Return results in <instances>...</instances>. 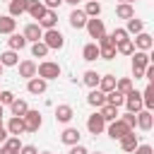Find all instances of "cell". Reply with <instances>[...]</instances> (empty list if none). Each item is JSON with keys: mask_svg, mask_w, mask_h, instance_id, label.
I'll return each instance as SVG.
<instances>
[{"mask_svg": "<svg viewBox=\"0 0 154 154\" xmlns=\"http://www.w3.org/2000/svg\"><path fill=\"white\" fill-rule=\"evenodd\" d=\"M149 63H152V58H149L147 51H132V77L135 79L144 77V67Z\"/></svg>", "mask_w": 154, "mask_h": 154, "instance_id": "cell-1", "label": "cell"}, {"mask_svg": "<svg viewBox=\"0 0 154 154\" xmlns=\"http://www.w3.org/2000/svg\"><path fill=\"white\" fill-rule=\"evenodd\" d=\"M60 72H63V70H60V65H58V63H53V60H43L41 65H36V75H38V77H43L46 82H48V79H58V77H60Z\"/></svg>", "mask_w": 154, "mask_h": 154, "instance_id": "cell-2", "label": "cell"}, {"mask_svg": "<svg viewBox=\"0 0 154 154\" xmlns=\"http://www.w3.org/2000/svg\"><path fill=\"white\" fill-rule=\"evenodd\" d=\"M41 41H43L51 51H60V48L65 46V36H63L58 29H46L43 36H41Z\"/></svg>", "mask_w": 154, "mask_h": 154, "instance_id": "cell-3", "label": "cell"}, {"mask_svg": "<svg viewBox=\"0 0 154 154\" xmlns=\"http://www.w3.org/2000/svg\"><path fill=\"white\" fill-rule=\"evenodd\" d=\"M96 46H99V58H103V60H113L116 58V43H113V38L108 36V34H103L99 41H96Z\"/></svg>", "mask_w": 154, "mask_h": 154, "instance_id": "cell-4", "label": "cell"}, {"mask_svg": "<svg viewBox=\"0 0 154 154\" xmlns=\"http://www.w3.org/2000/svg\"><path fill=\"white\" fill-rule=\"evenodd\" d=\"M22 120H24V128H26V132H38V128L43 125V118H41V113L38 111H26L24 116H22Z\"/></svg>", "mask_w": 154, "mask_h": 154, "instance_id": "cell-5", "label": "cell"}, {"mask_svg": "<svg viewBox=\"0 0 154 154\" xmlns=\"http://www.w3.org/2000/svg\"><path fill=\"white\" fill-rule=\"evenodd\" d=\"M106 132H108V137H111V140H120L123 135H128V132H132V130L128 128V123H123L120 118H116V120H111V123H108Z\"/></svg>", "mask_w": 154, "mask_h": 154, "instance_id": "cell-6", "label": "cell"}, {"mask_svg": "<svg viewBox=\"0 0 154 154\" xmlns=\"http://www.w3.org/2000/svg\"><path fill=\"white\" fill-rule=\"evenodd\" d=\"M84 29L89 31V36L91 38H101L103 34H106V26H103V19H99V17H91V19H87V24H84Z\"/></svg>", "mask_w": 154, "mask_h": 154, "instance_id": "cell-7", "label": "cell"}, {"mask_svg": "<svg viewBox=\"0 0 154 154\" xmlns=\"http://www.w3.org/2000/svg\"><path fill=\"white\" fill-rule=\"evenodd\" d=\"M125 106H128V111L130 113H137V111H142L144 108V103H142V94L140 91H135V89H130L128 94H125V101H123Z\"/></svg>", "mask_w": 154, "mask_h": 154, "instance_id": "cell-8", "label": "cell"}, {"mask_svg": "<svg viewBox=\"0 0 154 154\" xmlns=\"http://www.w3.org/2000/svg\"><path fill=\"white\" fill-rule=\"evenodd\" d=\"M87 130L91 132V135H101L103 130H106V120L101 118V113L96 111V113H91L89 118H87Z\"/></svg>", "mask_w": 154, "mask_h": 154, "instance_id": "cell-9", "label": "cell"}, {"mask_svg": "<svg viewBox=\"0 0 154 154\" xmlns=\"http://www.w3.org/2000/svg\"><path fill=\"white\" fill-rule=\"evenodd\" d=\"M135 118H137V128H140V130H152V125H154V116H152V111L142 108V111L135 113Z\"/></svg>", "mask_w": 154, "mask_h": 154, "instance_id": "cell-10", "label": "cell"}, {"mask_svg": "<svg viewBox=\"0 0 154 154\" xmlns=\"http://www.w3.org/2000/svg\"><path fill=\"white\" fill-rule=\"evenodd\" d=\"M46 89H48V82H46L43 77H31V79L26 82V91H29V94H36V96H38V94H43Z\"/></svg>", "mask_w": 154, "mask_h": 154, "instance_id": "cell-11", "label": "cell"}, {"mask_svg": "<svg viewBox=\"0 0 154 154\" xmlns=\"http://www.w3.org/2000/svg\"><path fill=\"white\" fill-rule=\"evenodd\" d=\"M79 130L77 128H65L63 132H60V142L63 144H67V147H72V144H79Z\"/></svg>", "mask_w": 154, "mask_h": 154, "instance_id": "cell-12", "label": "cell"}, {"mask_svg": "<svg viewBox=\"0 0 154 154\" xmlns=\"http://www.w3.org/2000/svg\"><path fill=\"white\" fill-rule=\"evenodd\" d=\"M67 19H70V26H72V29H84V24H87L89 17L84 14V10H77V7H75V10L70 12Z\"/></svg>", "mask_w": 154, "mask_h": 154, "instance_id": "cell-13", "label": "cell"}, {"mask_svg": "<svg viewBox=\"0 0 154 154\" xmlns=\"http://www.w3.org/2000/svg\"><path fill=\"white\" fill-rule=\"evenodd\" d=\"M132 43H135V48H137V51H147V53H149V48L154 46L152 36H149L147 31H140V34H135V41H132Z\"/></svg>", "mask_w": 154, "mask_h": 154, "instance_id": "cell-14", "label": "cell"}, {"mask_svg": "<svg viewBox=\"0 0 154 154\" xmlns=\"http://www.w3.org/2000/svg\"><path fill=\"white\" fill-rule=\"evenodd\" d=\"M19 149H22L19 137H7V140L0 144V154H19Z\"/></svg>", "mask_w": 154, "mask_h": 154, "instance_id": "cell-15", "label": "cell"}, {"mask_svg": "<svg viewBox=\"0 0 154 154\" xmlns=\"http://www.w3.org/2000/svg\"><path fill=\"white\" fill-rule=\"evenodd\" d=\"M55 24H58V12L55 10H46L43 17L38 19V26L41 29H55Z\"/></svg>", "mask_w": 154, "mask_h": 154, "instance_id": "cell-16", "label": "cell"}, {"mask_svg": "<svg viewBox=\"0 0 154 154\" xmlns=\"http://www.w3.org/2000/svg\"><path fill=\"white\" fill-rule=\"evenodd\" d=\"M87 103H89V106H94V108H101V106L106 103V94H103L101 89H96V87H94V89L87 94Z\"/></svg>", "mask_w": 154, "mask_h": 154, "instance_id": "cell-17", "label": "cell"}, {"mask_svg": "<svg viewBox=\"0 0 154 154\" xmlns=\"http://www.w3.org/2000/svg\"><path fill=\"white\" fill-rule=\"evenodd\" d=\"M72 116H75V108L67 106V103H60V106L55 108V120H58V123H70Z\"/></svg>", "mask_w": 154, "mask_h": 154, "instance_id": "cell-18", "label": "cell"}, {"mask_svg": "<svg viewBox=\"0 0 154 154\" xmlns=\"http://www.w3.org/2000/svg\"><path fill=\"white\" fill-rule=\"evenodd\" d=\"M26 12L31 14V19H41L46 12V5L41 0H26Z\"/></svg>", "mask_w": 154, "mask_h": 154, "instance_id": "cell-19", "label": "cell"}, {"mask_svg": "<svg viewBox=\"0 0 154 154\" xmlns=\"http://www.w3.org/2000/svg\"><path fill=\"white\" fill-rule=\"evenodd\" d=\"M22 34H24V38H26V41H31V43H34V41H41V36H43V29H41L38 24H26Z\"/></svg>", "mask_w": 154, "mask_h": 154, "instance_id": "cell-20", "label": "cell"}, {"mask_svg": "<svg viewBox=\"0 0 154 154\" xmlns=\"http://www.w3.org/2000/svg\"><path fill=\"white\" fill-rule=\"evenodd\" d=\"M17 65H19V77H24V79L36 77V63H34V60H22V63H17Z\"/></svg>", "mask_w": 154, "mask_h": 154, "instance_id": "cell-21", "label": "cell"}, {"mask_svg": "<svg viewBox=\"0 0 154 154\" xmlns=\"http://www.w3.org/2000/svg\"><path fill=\"white\" fill-rule=\"evenodd\" d=\"M137 144H140V140H137V135H135V130L120 137V149H123V152H132V149H135Z\"/></svg>", "mask_w": 154, "mask_h": 154, "instance_id": "cell-22", "label": "cell"}, {"mask_svg": "<svg viewBox=\"0 0 154 154\" xmlns=\"http://www.w3.org/2000/svg\"><path fill=\"white\" fill-rule=\"evenodd\" d=\"M26 43H29V41L24 38V34H14V31H12V34H10V38H7V46H10V51H22Z\"/></svg>", "mask_w": 154, "mask_h": 154, "instance_id": "cell-23", "label": "cell"}, {"mask_svg": "<svg viewBox=\"0 0 154 154\" xmlns=\"http://www.w3.org/2000/svg\"><path fill=\"white\" fill-rule=\"evenodd\" d=\"M7 132H10V135H22V132H26L24 120H22L19 116H12V118H10V123H7Z\"/></svg>", "mask_w": 154, "mask_h": 154, "instance_id": "cell-24", "label": "cell"}, {"mask_svg": "<svg viewBox=\"0 0 154 154\" xmlns=\"http://www.w3.org/2000/svg\"><path fill=\"white\" fill-rule=\"evenodd\" d=\"M17 29V19L10 14H0V34H12Z\"/></svg>", "mask_w": 154, "mask_h": 154, "instance_id": "cell-25", "label": "cell"}, {"mask_svg": "<svg viewBox=\"0 0 154 154\" xmlns=\"http://www.w3.org/2000/svg\"><path fill=\"white\" fill-rule=\"evenodd\" d=\"M17 63H19L17 51H5V53H0V65H2V67H14Z\"/></svg>", "mask_w": 154, "mask_h": 154, "instance_id": "cell-26", "label": "cell"}, {"mask_svg": "<svg viewBox=\"0 0 154 154\" xmlns=\"http://www.w3.org/2000/svg\"><path fill=\"white\" fill-rule=\"evenodd\" d=\"M96 89H101L103 94H108L111 89H116V75H101L99 77V87Z\"/></svg>", "mask_w": 154, "mask_h": 154, "instance_id": "cell-27", "label": "cell"}, {"mask_svg": "<svg viewBox=\"0 0 154 154\" xmlns=\"http://www.w3.org/2000/svg\"><path fill=\"white\" fill-rule=\"evenodd\" d=\"M116 17H120V19H130V17H135V7H132V2H120V5L116 7Z\"/></svg>", "mask_w": 154, "mask_h": 154, "instance_id": "cell-28", "label": "cell"}, {"mask_svg": "<svg viewBox=\"0 0 154 154\" xmlns=\"http://www.w3.org/2000/svg\"><path fill=\"white\" fill-rule=\"evenodd\" d=\"M99 113H101V118H103L106 123H111V120H116V118H118V106H111V103H103V106L99 108Z\"/></svg>", "mask_w": 154, "mask_h": 154, "instance_id": "cell-29", "label": "cell"}, {"mask_svg": "<svg viewBox=\"0 0 154 154\" xmlns=\"http://www.w3.org/2000/svg\"><path fill=\"white\" fill-rule=\"evenodd\" d=\"M82 58H84L87 63H94V60L99 58V46H96V43H87V46L82 48Z\"/></svg>", "mask_w": 154, "mask_h": 154, "instance_id": "cell-30", "label": "cell"}, {"mask_svg": "<svg viewBox=\"0 0 154 154\" xmlns=\"http://www.w3.org/2000/svg\"><path fill=\"white\" fill-rule=\"evenodd\" d=\"M142 103H144L147 111L154 108V87H152V82H149V84L144 87V91H142Z\"/></svg>", "mask_w": 154, "mask_h": 154, "instance_id": "cell-31", "label": "cell"}, {"mask_svg": "<svg viewBox=\"0 0 154 154\" xmlns=\"http://www.w3.org/2000/svg\"><path fill=\"white\" fill-rule=\"evenodd\" d=\"M99 77H101V75H99L96 70H87V72L82 75V82H84L89 89H94V87H99Z\"/></svg>", "mask_w": 154, "mask_h": 154, "instance_id": "cell-32", "label": "cell"}, {"mask_svg": "<svg viewBox=\"0 0 154 154\" xmlns=\"http://www.w3.org/2000/svg\"><path fill=\"white\" fill-rule=\"evenodd\" d=\"M10 111H12V116H19V118H22V116L29 111V106H26L24 99H14V101L10 103Z\"/></svg>", "mask_w": 154, "mask_h": 154, "instance_id": "cell-33", "label": "cell"}, {"mask_svg": "<svg viewBox=\"0 0 154 154\" xmlns=\"http://www.w3.org/2000/svg\"><path fill=\"white\" fill-rule=\"evenodd\" d=\"M26 12V0H10V17H19Z\"/></svg>", "mask_w": 154, "mask_h": 154, "instance_id": "cell-34", "label": "cell"}, {"mask_svg": "<svg viewBox=\"0 0 154 154\" xmlns=\"http://www.w3.org/2000/svg\"><path fill=\"white\" fill-rule=\"evenodd\" d=\"M48 51H51V48H48L43 41H34V43H31V55H34V58H46Z\"/></svg>", "mask_w": 154, "mask_h": 154, "instance_id": "cell-35", "label": "cell"}, {"mask_svg": "<svg viewBox=\"0 0 154 154\" xmlns=\"http://www.w3.org/2000/svg\"><path fill=\"white\" fill-rule=\"evenodd\" d=\"M123 101H125V94H120L118 89H111L106 94V103H111V106H123Z\"/></svg>", "mask_w": 154, "mask_h": 154, "instance_id": "cell-36", "label": "cell"}, {"mask_svg": "<svg viewBox=\"0 0 154 154\" xmlns=\"http://www.w3.org/2000/svg\"><path fill=\"white\" fill-rule=\"evenodd\" d=\"M128 34H140V31H144V22L142 19H137V17H130L128 19V29H125Z\"/></svg>", "mask_w": 154, "mask_h": 154, "instance_id": "cell-37", "label": "cell"}, {"mask_svg": "<svg viewBox=\"0 0 154 154\" xmlns=\"http://www.w3.org/2000/svg\"><path fill=\"white\" fill-rule=\"evenodd\" d=\"M84 14H87V17H99V14H101V2H99V0H89L87 7H84Z\"/></svg>", "mask_w": 154, "mask_h": 154, "instance_id": "cell-38", "label": "cell"}, {"mask_svg": "<svg viewBox=\"0 0 154 154\" xmlns=\"http://www.w3.org/2000/svg\"><path fill=\"white\" fill-rule=\"evenodd\" d=\"M116 89H118L120 94H128V91L132 89V79H130V77H120V79H116Z\"/></svg>", "mask_w": 154, "mask_h": 154, "instance_id": "cell-39", "label": "cell"}, {"mask_svg": "<svg viewBox=\"0 0 154 154\" xmlns=\"http://www.w3.org/2000/svg\"><path fill=\"white\" fill-rule=\"evenodd\" d=\"M116 51L120 53V55H132V51H135V43L128 38V41H123V43H118L116 46Z\"/></svg>", "mask_w": 154, "mask_h": 154, "instance_id": "cell-40", "label": "cell"}, {"mask_svg": "<svg viewBox=\"0 0 154 154\" xmlns=\"http://www.w3.org/2000/svg\"><path fill=\"white\" fill-rule=\"evenodd\" d=\"M111 38H113V43L118 46V43H123V41H128V31H125V29H113V34H111Z\"/></svg>", "mask_w": 154, "mask_h": 154, "instance_id": "cell-41", "label": "cell"}, {"mask_svg": "<svg viewBox=\"0 0 154 154\" xmlns=\"http://www.w3.org/2000/svg\"><path fill=\"white\" fill-rule=\"evenodd\" d=\"M120 120H123V123H128V128H130V130H135V125H137V118H135V113H130V111H128L125 116H120Z\"/></svg>", "mask_w": 154, "mask_h": 154, "instance_id": "cell-42", "label": "cell"}, {"mask_svg": "<svg viewBox=\"0 0 154 154\" xmlns=\"http://www.w3.org/2000/svg\"><path fill=\"white\" fill-rule=\"evenodd\" d=\"M14 99H17V96H14L12 91H7V89H5V91H0V103H2V106H10Z\"/></svg>", "mask_w": 154, "mask_h": 154, "instance_id": "cell-43", "label": "cell"}, {"mask_svg": "<svg viewBox=\"0 0 154 154\" xmlns=\"http://www.w3.org/2000/svg\"><path fill=\"white\" fill-rule=\"evenodd\" d=\"M132 152H135V154H154V149H152L149 144H137Z\"/></svg>", "mask_w": 154, "mask_h": 154, "instance_id": "cell-44", "label": "cell"}, {"mask_svg": "<svg viewBox=\"0 0 154 154\" xmlns=\"http://www.w3.org/2000/svg\"><path fill=\"white\" fill-rule=\"evenodd\" d=\"M41 2L46 5V10H58L63 5V0H41Z\"/></svg>", "mask_w": 154, "mask_h": 154, "instance_id": "cell-45", "label": "cell"}, {"mask_svg": "<svg viewBox=\"0 0 154 154\" xmlns=\"http://www.w3.org/2000/svg\"><path fill=\"white\" fill-rule=\"evenodd\" d=\"M19 154H38V149H36L34 144H22V149H19Z\"/></svg>", "mask_w": 154, "mask_h": 154, "instance_id": "cell-46", "label": "cell"}, {"mask_svg": "<svg viewBox=\"0 0 154 154\" xmlns=\"http://www.w3.org/2000/svg\"><path fill=\"white\" fill-rule=\"evenodd\" d=\"M70 154H89V152H87V147H82V144H72V147H70Z\"/></svg>", "mask_w": 154, "mask_h": 154, "instance_id": "cell-47", "label": "cell"}, {"mask_svg": "<svg viewBox=\"0 0 154 154\" xmlns=\"http://www.w3.org/2000/svg\"><path fill=\"white\" fill-rule=\"evenodd\" d=\"M144 79H149V82L154 79V65H152V63H149V65L144 67Z\"/></svg>", "mask_w": 154, "mask_h": 154, "instance_id": "cell-48", "label": "cell"}, {"mask_svg": "<svg viewBox=\"0 0 154 154\" xmlns=\"http://www.w3.org/2000/svg\"><path fill=\"white\" fill-rule=\"evenodd\" d=\"M7 135H10V132H7V128H5V125H2V120H0V144L7 140Z\"/></svg>", "mask_w": 154, "mask_h": 154, "instance_id": "cell-49", "label": "cell"}, {"mask_svg": "<svg viewBox=\"0 0 154 154\" xmlns=\"http://www.w3.org/2000/svg\"><path fill=\"white\" fill-rule=\"evenodd\" d=\"M63 2H67V5H72V7H77V2H79V0H63Z\"/></svg>", "mask_w": 154, "mask_h": 154, "instance_id": "cell-50", "label": "cell"}, {"mask_svg": "<svg viewBox=\"0 0 154 154\" xmlns=\"http://www.w3.org/2000/svg\"><path fill=\"white\" fill-rule=\"evenodd\" d=\"M2 113H5V108H2V103H0V120H2Z\"/></svg>", "mask_w": 154, "mask_h": 154, "instance_id": "cell-51", "label": "cell"}, {"mask_svg": "<svg viewBox=\"0 0 154 154\" xmlns=\"http://www.w3.org/2000/svg\"><path fill=\"white\" fill-rule=\"evenodd\" d=\"M120 2H135V0H120Z\"/></svg>", "mask_w": 154, "mask_h": 154, "instance_id": "cell-52", "label": "cell"}, {"mask_svg": "<svg viewBox=\"0 0 154 154\" xmlns=\"http://www.w3.org/2000/svg\"><path fill=\"white\" fill-rule=\"evenodd\" d=\"M41 154H53V152H41Z\"/></svg>", "mask_w": 154, "mask_h": 154, "instance_id": "cell-53", "label": "cell"}, {"mask_svg": "<svg viewBox=\"0 0 154 154\" xmlns=\"http://www.w3.org/2000/svg\"><path fill=\"white\" fill-rule=\"evenodd\" d=\"M94 154H103V152H94Z\"/></svg>", "mask_w": 154, "mask_h": 154, "instance_id": "cell-54", "label": "cell"}, {"mask_svg": "<svg viewBox=\"0 0 154 154\" xmlns=\"http://www.w3.org/2000/svg\"><path fill=\"white\" fill-rule=\"evenodd\" d=\"M0 75H2V65H0Z\"/></svg>", "mask_w": 154, "mask_h": 154, "instance_id": "cell-55", "label": "cell"}]
</instances>
